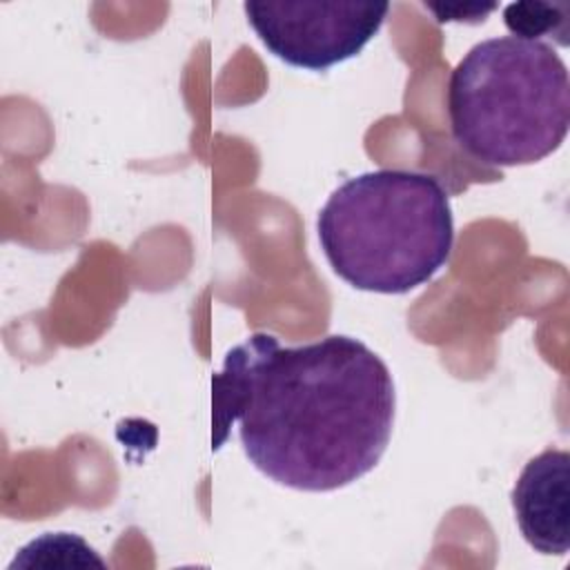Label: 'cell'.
Returning <instances> with one entry per match:
<instances>
[{"label": "cell", "instance_id": "obj_4", "mask_svg": "<svg viewBox=\"0 0 570 570\" xmlns=\"http://www.w3.org/2000/svg\"><path fill=\"white\" fill-rule=\"evenodd\" d=\"M258 40L292 67L321 71L345 62L379 33L387 2H245Z\"/></svg>", "mask_w": 570, "mask_h": 570}, {"label": "cell", "instance_id": "obj_3", "mask_svg": "<svg viewBox=\"0 0 570 570\" xmlns=\"http://www.w3.org/2000/svg\"><path fill=\"white\" fill-rule=\"evenodd\" d=\"M448 114L456 145L474 160L490 167L532 165L566 140L568 67L543 40H481L450 73Z\"/></svg>", "mask_w": 570, "mask_h": 570}, {"label": "cell", "instance_id": "obj_1", "mask_svg": "<svg viewBox=\"0 0 570 570\" xmlns=\"http://www.w3.org/2000/svg\"><path fill=\"white\" fill-rule=\"evenodd\" d=\"M212 403L214 450L236 425L249 463L303 492L338 490L374 470L396 414L387 365L345 334L294 347L247 336L214 374Z\"/></svg>", "mask_w": 570, "mask_h": 570}, {"label": "cell", "instance_id": "obj_2", "mask_svg": "<svg viewBox=\"0 0 570 570\" xmlns=\"http://www.w3.org/2000/svg\"><path fill=\"white\" fill-rule=\"evenodd\" d=\"M321 249L345 283L405 294L450 261L454 216L432 174L374 169L338 185L316 218Z\"/></svg>", "mask_w": 570, "mask_h": 570}, {"label": "cell", "instance_id": "obj_7", "mask_svg": "<svg viewBox=\"0 0 570 570\" xmlns=\"http://www.w3.org/2000/svg\"><path fill=\"white\" fill-rule=\"evenodd\" d=\"M423 7L430 9L436 16L439 22H452V20H456V22H483L485 16L497 9V4H476V2H470V4L423 2Z\"/></svg>", "mask_w": 570, "mask_h": 570}, {"label": "cell", "instance_id": "obj_5", "mask_svg": "<svg viewBox=\"0 0 570 570\" xmlns=\"http://www.w3.org/2000/svg\"><path fill=\"white\" fill-rule=\"evenodd\" d=\"M523 539L541 554H566L570 546V454L548 448L532 456L512 492Z\"/></svg>", "mask_w": 570, "mask_h": 570}, {"label": "cell", "instance_id": "obj_6", "mask_svg": "<svg viewBox=\"0 0 570 570\" xmlns=\"http://www.w3.org/2000/svg\"><path fill=\"white\" fill-rule=\"evenodd\" d=\"M503 22L517 38L539 40L541 36H561V45H568V4L512 2L503 9Z\"/></svg>", "mask_w": 570, "mask_h": 570}]
</instances>
